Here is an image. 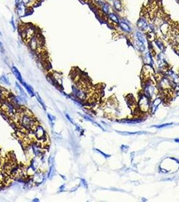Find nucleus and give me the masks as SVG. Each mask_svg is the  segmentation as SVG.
<instances>
[{
	"instance_id": "20e7f679",
	"label": "nucleus",
	"mask_w": 179,
	"mask_h": 202,
	"mask_svg": "<svg viewBox=\"0 0 179 202\" xmlns=\"http://www.w3.org/2000/svg\"><path fill=\"white\" fill-rule=\"evenodd\" d=\"M34 130H35V135H36L37 139L39 140L44 139V141H45V139H46V133L45 132L43 127L38 125Z\"/></svg>"
},
{
	"instance_id": "4468645a",
	"label": "nucleus",
	"mask_w": 179,
	"mask_h": 202,
	"mask_svg": "<svg viewBox=\"0 0 179 202\" xmlns=\"http://www.w3.org/2000/svg\"><path fill=\"white\" fill-rule=\"evenodd\" d=\"M120 25H121V28H122L125 31L129 32L131 31L130 27H129L125 23H124V22H121V23H120Z\"/></svg>"
},
{
	"instance_id": "f257e3e1",
	"label": "nucleus",
	"mask_w": 179,
	"mask_h": 202,
	"mask_svg": "<svg viewBox=\"0 0 179 202\" xmlns=\"http://www.w3.org/2000/svg\"><path fill=\"white\" fill-rule=\"evenodd\" d=\"M37 33L36 28L32 25H25L21 27L20 35L25 43H28L30 39Z\"/></svg>"
},
{
	"instance_id": "4be33fe9",
	"label": "nucleus",
	"mask_w": 179,
	"mask_h": 202,
	"mask_svg": "<svg viewBox=\"0 0 179 202\" xmlns=\"http://www.w3.org/2000/svg\"><path fill=\"white\" fill-rule=\"evenodd\" d=\"M0 49H1V50L2 51H3V44L1 41H0Z\"/></svg>"
},
{
	"instance_id": "39448f33",
	"label": "nucleus",
	"mask_w": 179,
	"mask_h": 202,
	"mask_svg": "<svg viewBox=\"0 0 179 202\" xmlns=\"http://www.w3.org/2000/svg\"><path fill=\"white\" fill-rule=\"evenodd\" d=\"M12 72L13 73V74L14 75L15 77L16 78V79H17L19 81L21 84L24 82V80H23V78H22V75H21V73H20V72L19 71V70L18 69L17 67H16L15 66L12 67Z\"/></svg>"
},
{
	"instance_id": "5701e85b",
	"label": "nucleus",
	"mask_w": 179,
	"mask_h": 202,
	"mask_svg": "<svg viewBox=\"0 0 179 202\" xmlns=\"http://www.w3.org/2000/svg\"><path fill=\"white\" fill-rule=\"evenodd\" d=\"M22 2V0H15V4H18L19 3Z\"/></svg>"
},
{
	"instance_id": "f3484780",
	"label": "nucleus",
	"mask_w": 179,
	"mask_h": 202,
	"mask_svg": "<svg viewBox=\"0 0 179 202\" xmlns=\"http://www.w3.org/2000/svg\"><path fill=\"white\" fill-rule=\"evenodd\" d=\"M109 17L112 20H113V21H114L115 22H119V19L117 18V17H116V16L114 14H110L109 15Z\"/></svg>"
},
{
	"instance_id": "7ed1b4c3",
	"label": "nucleus",
	"mask_w": 179,
	"mask_h": 202,
	"mask_svg": "<svg viewBox=\"0 0 179 202\" xmlns=\"http://www.w3.org/2000/svg\"><path fill=\"white\" fill-rule=\"evenodd\" d=\"M27 9H28V7H27L22 2L16 5V11L19 17H23L26 14Z\"/></svg>"
},
{
	"instance_id": "ddd939ff",
	"label": "nucleus",
	"mask_w": 179,
	"mask_h": 202,
	"mask_svg": "<svg viewBox=\"0 0 179 202\" xmlns=\"http://www.w3.org/2000/svg\"><path fill=\"white\" fill-rule=\"evenodd\" d=\"M47 117H48V120H49V122H50V124H51V127H53L54 121H55V116L48 113V114H47Z\"/></svg>"
},
{
	"instance_id": "f8f14e48",
	"label": "nucleus",
	"mask_w": 179,
	"mask_h": 202,
	"mask_svg": "<svg viewBox=\"0 0 179 202\" xmlns=\"http://www.w3.org/2000/svg\"><path fill=\"white\" fill-rule=\"evenodd\" d=\"M55 167H54L53 165H51V167H50V169H49V172H48V177L49 179H51L55 175Z\"/></svg>"
},
{
	"instance_id": "1a4fd4ad",
	"label": "nucleus",
	"mask_w": 179,
	"mask_h": 202,
	"mask_svg": "<svg viewBox=\"0 0 179 202\" xmlns=\"http://www.w3.org/2000/svg\"><path fill=\"white\" fill-rule=\"evenodd\" d=\"M0 81L2 82L3 84H5V85L10 86V84H11L9 78H8V77L7 76V75H5V74H3V75H2V76L0 77Z\"/></svg>"
},
{
	"instance_id": "393cba45",
	"label": "nucleus",
	"mask_w": 179,
	"mask_h": 202,
	"mask_svg": "<svg viewBox=\"0 0 179 202\" xmlns=\"http://www.w3.org/2000/svg\"><path fill=\"white\" fill-rule=\"evenodd\" d=\"M2 35V34H1V31H0V36H1Z\"/></svg>"
},
{
	"instance_id": "412c9836",
	"label": "nucleus",
	"mask_w": 179,
	"mask_h": 202,
	"mask_svg": "<svg viewBox=\"0 0 179 202\" xmlns=\"http://www.w3.org/2000/svg\"><path fill=\"white\" fill-rule=\"evenodd\" d=\"M65 188H66V186L64 185H61L60 187H59V192H62V191H63L64 190H65Z\"/></svg>"
},
{
	"instance_id": "6e6552de",
	"label": "nucleus",
	"mask_w": 179,
	"mask_h": 202,
	"mask_svg": "<svg viewBox=\"0 0 179 202\" xmlns=\"http://www.w3.org/2000/svg\"><path fill=\"white\" fill-rule=\"evenodd\" d=\"M9 94H10V93L7 92L5 90H4L2 88H0V102L5 100V98L8 97Z\"/></svg>"
},
{
	"instance_id": "9d476101",
	"label": "nucleus",
	"mask_w": 179,
	"mask_h": 202,
	"mask_svg": "<svg viewBox=\"0 0 179 202\" xmlns=\"http://www.w3.org/2000/svg\"><path fill=\"white\" fill-rule=\"evenodd\" d=\"M16 88H17L19 90L20 93V95H21V96H24V97L26 98H27L26 94L25 93L24 90L22 89V88L21 87V86H20V85L19 84H18V82H16Z\"/></svg>"
},
{
	"instance_id": "dca6fc26",
	"label": "nucleus",
	"mask_w": 179,
	"mask_h": 202,
	"mask_svg": "<svg viewBox=\"0 0 179 202\" xmlns=\"http://www.w3.org/2000/svg\"><path fill=\"white\" fill-rule=\"evenodd\" d=\"M102 10H103V12L104 13L108 14L109 11V5L108 4H107V3L103 4V5H102Z\"/></svg>"
},
{
	"instance_id": "0eeeda50",
	"label": "nucleus",
	"mask_w": 179,
	"mask_h": 202,
	"mask_svg": "<svg viewBox=\"0 0 179 202\" xmlns=\"http://www.w3.org/2000/svg\"><path fill=\"white\" fill-rule=\"evenodd\" d=\"M38 0H22V2L26 5L27 7H31L37 3Z\"/></svg>"
},
{
	"instance_id": "a211bd4d",
	"label": "nucleus",
	"mask_w": 179,
	"mask_h": 202,
	"mask_svg": "<svg viewBox=\"0 0 179 202\" xmlns=\"http://www.w3.org/2000/svg\"><path fill=\"white\" fill-rule=\"evenodd\" d=\"M114 7L116 10H120L121 9V3H120V1L119 0H116L114 1Z\"/></svg>"
},
{
	"instance_id": "f03ea898",
	"label": "nucleus",
	"mask_w": 179,
	"mask_h": 202,
	"mask_svg": "<svg viewBox=\"0 0 179 202\" xmlns=\"http://www.w3.org/2000/svg\"><path fill=\"white\" fill-rule=\"evenodd\" d=\"M28 46L32 51H39L43 47V41L42 37L36 33L28 43Z\"/></svg>"
},
{
	"instance_id": "9b49d317",
	"label": "nucleus",
	"mask_w": 179,
	"mask_h": 202,
	"mask_svg": "<svg viewBox=\"0 0 179 202\" xmlns=\"http://www.w3.org/2000/svg\"><path fill=\"white\" fill-rule=\"evenodd\" d=\"M35 96H36V100H37V101L41 104V105L42 107H43V109L45 110H46V106H45V105L44 104L43 101L42 100L41 98V96H39V94H37V93H35Z\"/></svg>"
},
{
	"instance_id": "b1692460",
	"label": "nucleus",
	"mask_w": 179,
	"mask_h": 202,
	"mask_svg": "<svg viewBox=\"0 0 179 202\" xmlns=\"http://www.w3.org/2000/svg\"><path fill=\"white\" fill-rule=\"evenodd\" d=\"M34 200H33V202H36V201H37V202H39V200H38V199H34Z\"/></svg>"
},
{
	"instance_id": "aec40b11",
	"label": "nucleus",
	"mask_w": 179,
	"mask_h": 202,
	"mask_svg": "<svg viewBox=\"0 0 179 202\" xmlns=\"http://www.w3.org/2000/svg\"><path fill=\"white\" fill-rule=\"evenodd\" d=\"M66 117L67 118V119L69 120V122H71V123L72 124H74V122H73V119H71V117L69 115V114H66Z\"/></svg>"
},
{
	"instance_id": "423d86ee",
	"label": "nucleus",
	"mask_w": 179,
	"mask_h": 202,
	"mask_svg": "<svg viewBox=\"0 0 179 202\" xmlns=\"http://www.w3.org/2000/svg\"><path fill=\"white\" fill-rule=\"evenodd\" d=\"M22 84L24 88H25V89L26 90L27 92H28V94L30 96H35V92H34L33 88H32V86H30L29 84H28L27 83L25 82L24 81L22 83Z\"/></svg>"
},
{
	"instance_id": "2eb2a0df",
	"label": "nucleus",
	"mask_w": 179,
	"mask_h": 202,
	"mask_svg": "<svg viewBox=\"0 0 179 202\" xmlns=\"http://www.w3.org/2000/svg\"><path fill=\"white\" fill-rule=\"evenodd\" d=\"M10 25L12 26L14 32L16 31V24H15V20H14V16H12L11 20H10Z\"/></svg>"
},
{
	"instance_id": "6ab92c4d",
	"label": "nucleus",
	"mask_w": 179,
	"mask_h": 202,
	"mask_svg": "<svg viewBox=\"0 0 179 202\" xmlns=\"http://www.w3.org/2000/svg\"><path fill=\"white\" fill-rule=\"evenodd\" d=\"M54 134H55V135H54V137H55V138L56 139H57V140H59V139H61V136L59 134H57V133H54Z\"/></svg>"
}]
</instances>
